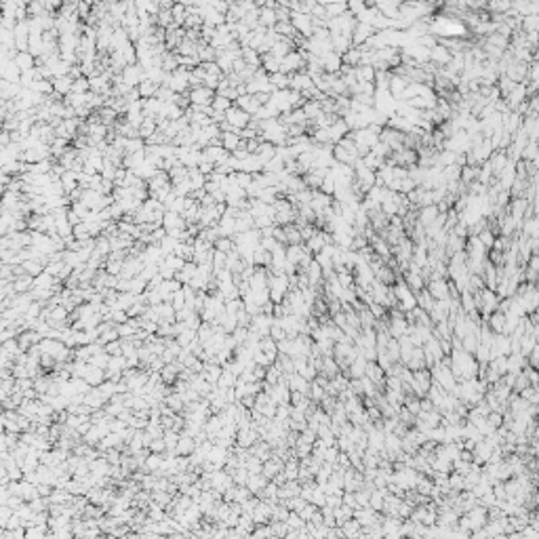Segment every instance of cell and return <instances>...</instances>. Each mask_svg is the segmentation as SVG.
<instances>
[{
  "instance_id": "1",
  "label": "cell",
  "mask_w": 539,
  "mask_h": 539,
  "mask_svg": "<svg viewBox=\"0 0 539 539\" xmlns=\"http://www.w3.org/2000/svg\"><path fill=\"white\" fill-rule=\"evenodd\" d=\"M162 87H169L171 91H175L177 95H188V87H190V70H175L173 74H167V78H164Z\"/></svg>"
},
{
  "instance_id": "2",
  "label": "cell",
  "mask_w": 539,
  "mask_h": 539,
  "mask_svg": "<svg viewBox=\"0 0 539 539\" xmlns=\"http://www.w3.org/2000/svg\"><path fill=\"white\" fill-rule=\"evenodd\" d=\"M268 289H270V299L274 301V303H280L282 297L287 295V291H289V278H287V274H272V272H270Z\"/></svg>"
},
{
  "instance_id": "3",
  "label": "cell",
  "mask_w": 539,
  "mask_h": 539,
  "mask_svg": "<svg viewBox=\"0 0 539 539\" xmlns=\"http://www.w3.org/2000/svg\"><path fill=\"white\" fill-rule=\"evenodd\" d=\"M226 120L230 122L232 131H234V133H238V135H240V131H244L246 126L251 124V116H249L246 112L240 110V107H236V105H234L232 110H227V112H226Z\"/></svg>"
},
{
  "instance_id": "4",
  "label": "cell",
  "mask_w": 539,
  "mask_h": 539,
  "mask_svg": "<svg viewBox=\"0 0 539 539\" xmlns=\"http://www.w3.org/2000/svg\"><path fill=\"white\" fill-rule=\"evenodd\" d=\"M21 70L17 68V63L13 59H2L0 57V78L13 85H21Z\"/></svg>"
},
{
  "instance_id": "5",
  "label": "cell",
  "mask_w": 539,
  "mask_h": 539,
  "mask_svg": "<svg viewBox=\"0 0 539 539\" xmlns=\"http://www.w3.org/2000/svg\"><path fill=\"white\" fill-rule=\"evenodd\" d=\"M122 80L126 87L131 88H139V85L145 80V70L139 66V63H133V66H126L122 70Z\"/></svg>"
},
{
  "instance_id": "6",
  "label": "cell",
  "mask_w": 539,
  "mask_h": 539,
  "mask_svg": "<svg viewBox=\"0 0 539 539\" xmlns=\"http://www.w3.org/2000/svg\"><path fill=\"white\" fill-rule=\"evenodd\" d=\"M190 95V104L192 105H198V107H205V105H211L213 99H215V91L207 87H198V88H192L188 93Z\"/></svg>"
},
{
  "instance_id": "7",
  "label": "cell",
  "mask_w": 539,
  "mask_h": 539,
  "mask_svg": "<svg viewBox=\"0 0 539 539\" xmlns=\"http://www.w3.org/2000/svg\"><path fill=\"white\" fill-rule=\"evenodd\" d=\"M291 23L297 32H301L303 36L312 34V25H314V17L306 15V13H291Z\"/></svg>"
},
{
  "instance_id": "8",
  "label": "cell",
  "mask_w": 539,
  "mask_h": 539,
  "mask_svg": "<svg viewBox=\"0 0 539 539\" xmlns=\"http://www.w3.org/2000/svg\"><path fill=\"white\" fill-rule=\"evenodd\" d=\"M141 261L145 265H158L160 268V263L164 261V253L160 249V244H150L145 246L143 253H141Z\"/></svg>"
},
{
  "instance_id": "9",
  "label": "cell",
  "mask_w": 539,
  "mask_h": 539,
  "mask_svg": "<svg viewBox=\"0 0 539 539\" xmlns=\"http://www.w3.org/2000/svg\"><path fill=\"white\" fill-rule=\"evenodd\" d=\"M162 227L167 230V234L173 232V230H188V221L183 219V215L167 211V213H164V219H162Z\"/></svg>"
},
{
  "instance_id": "10",
  "label": "cell",
  "mask_w": 539,
  "mask_h": 539,
  "mask_svg": "<svg viewBox=\"0 0 539 539\" xmlns=\"http://www.w3.org/2000/svg\"><path fill=\"white\" fill-rule=\"evenodd\" d=\"M263 167H265V164L261 162V158H259L257 154H251L246 160L240 162V171H243V173H249V175L263 173Z\"/></svg>"
},
{
  "instance_id": "11",
  "label": "cell",
  "mask_w": 539,
  "mask_h": 539,
  "mask_svg": "<svg viewBox=\"0 0 539 539\" xmlns=\"http://www.w3.org/2000/svg\"><path fill=\"white\" fill-rule=\"evenodd\" d=\"M167 186H171V177H169L167 171H158V173H156V175L148 181V190H150V194L160 192V190H162V188H167Z\"/></svg>"
},
{
  "instance_id": "12",
  "label": "cell",
  "mask_w": 539,
  "mask_h": 539,
  "mask_svg": "<svg viewBox=\"0 0 539 539\" xmlns=\"http://www.w3.org/2000/svg\"><path fill=\"white\" fill-rule=\"evenodd\" d=\"M301 63H303V61H301V53H295V51H293V53H289V55L280 61V72L289 76L291 72H295L297 68H301Z\"/></svg>"
},
{
  "instance_id": "13",
  "label": "cell",
  "mask_w": 539,
  "mask_h": 539,
  "mask_svg": "<svg viewBox=\"0 0 539 539\" xmlns=\"http://www.w3.org/2000/svg\"><path fill=\"white\" fill-rule=\"evenodd\" d=\"M196 272H198V265H196L194 261H188L186 265H183V268L177 272L175 274V280H179L181 284H190L194 280V276H196Z\"/></svg>"
},
{
  "instance_id": "14",
  "label": "cell",
  "mask_w": 539,
  "mask_h": 539,
  "mask_svg": "<svg viewBox=\"0 0 539 539\" xmlns=\"http://www.w3.org/2000/svg\"><path fill=\"white\" fill-rule=\"evenodd\" d=\"M13 61L17 63V68L21 70V72H28V70H34L38 66V59L30 53V51H25V53H17V57Z\"/></svg>"
},
{
  "instance_id": "15",
  "label": "cell",
  "mask_w": 539,
  "mask_h": 539,
  "mask_svg": "<svg viewBox=\"0 0 539 539\" xmlns=\"http://www.w3.org/2000/svg\"><path fill=\"white\" fill-rule=\"evenodd\" d=\"M53 87H55V95H59V97L66 99L70 93H72L74 88V80L70 78V76H63V78H55L53 80Z\"/></svg>"
},
{
  "instance_id": "16",
  "label": "cell",
  "mask_w": 539,
  "mask_h": 539,
  "mask_svg": "<svg viewBox=\"0 0 539 539\" xmlns=\"http://www.w3.org/2000/svg\"><path fill=\"white\" fill-rule=\"evenodd\" d=\"M236 107H240L243 112H246L249 116H253V114H255L261 105L257 104V99L253 97V95H243V97H238V99H236Z\"/></svg>"
},
{
  "instance_id": "17",
  "label": "cell",
  "mask_w": 539,
  "mask_h": 539,
  "mask_svg": "<svg viewBox=\"0 0 539 539\" xmlns=\"http://www.w3.org/2000/svg\"><path fill=\"white\" fill-rule=\"evenodd\" d=\"M219 230H221V236L224 238H234L236 236V219L230 217V215H224L219 219Z\"/></svg>"
},
{
  "instance_id": "18",
  "label": "cell",
  "mask_w": 539,
  "mask_h": 539,
  "mask_svg": "<svg viewBox=\"0 0 539 539\" xmlns=\"http://www.w3.org/2000/svg\"><path fill=\"white\" fill-rule=\"evenodd\" d=\"M13 287H15V293H17V295L30 293V291L34 289V276H30V274L17 276L15 280H13Z\"/></svg>"
},
{
  "instance_id": "19",
  "label": "cell",
  "mask_w": 539,
  "mask_h": 539,
  "mask_svg": "<svg viewBox=\"0 0 539 539\" xmlns=\"http://www.w3.org/2000/svg\"><path fill=\"white\" fill-rule=\"evenodd\" d=\"M240 143H243V139H240L238 133H221V145H224L226 152L234 154Z\"/></svg>"
},
{
  "instance_id": "20",
  "label": "cell",
  "mask_w": 539,
  "mask_h": 539,
  "mask_svg": "<svg viewBox=\"0 0 539 539\" xmlns=\"http://www.w3.org/2000/svg\"><path fill=\"white\" fill-rule=\"evenodd\" d=\"M105 400H107V396L101 394L99 388H93L88 394H85V404H87V407H91V409H99Z\"/></svg>"
},
{
  "instance_id": "21",
  "label": "cell",
  "mask_w": 539,
  "mask_h": 539,
  "mask_svg": "<svg viewBox=\"0 0 539 539\" xmlns=\"http://www.w3.org/2000/svg\"><path fill=\"white\" fill-rule=\"evenodd\" d=\"M59 282L57 278H53L51 274H47V272H42L40 276L34 278V289H42V291H53L55 284Z\"/></svg>"
},
{
  "instance_id": "22",
  "label": "cell",
  "mask_w": 539,
  "mask_h": 539,
  "mask_svg": "<svg viewBox=\"0 0 539 539\" xmlns=\"http://www.w3.org/2000/svg\"><path fill=\"white\" fill-rule=\"evenodd\" d=\"M303 257H306V251H303L301 244H289V246H287V261H289V263L299 265Z\"/></svg>"
},
{
  "instance_id": "23",
  "label": "cell",
  "mask_w": 539,
  "mask_h": 539,
  "mask_svg": "<svg viewBox=\"0 0 539 539\" xmlns=\"http://www.w3.org/2000/svg\"><path fill=\"white\" fill-rule=\"evenodd\" d=\"M154 133H158V120L156 118H145L143 124L139 126V137H141V139H150Z\"/></svg>"
},
{
  "instance_id": "24",
  "label": "cell",
  "mask_w": 539,
  "mask_h": 539,
  "mask_svg": "<svg viewBox=\"0 0 539 539\" xmlns=\"http://www.w3.org/2000/svg\"><path fill=\"white\" fill-rule=\"evenodd\" d=\"M196 451V442H194V438L192 436H188V434H183L181 438H179V445H177V455H190V453H194Z\"/></svg>"
},
{
  "instance_id": "25",
  "label": "cell",
  "mask_w": 539,
  "mask_h": 539,
  "mask_svg": "<svg viewBox=\"0 0 539 539\" xmlns=\"http://www.w3.org/2000/svg\"><path fill=\"white\" fill-rule=\"evenodd\" d=\"M243 59H244L246 66H251V68H261V55H259L255 49H251V47L243 49Z\"/></svg>"
},
{
  "instance_id": "26",
  "label": "cell",
  "mask_w": 539,
  "mask_h": 539,
  "mask_svg": "<svg viewBox=\"0 0 539 539\" xmlns=\"http://www.w3.org/2000/svg\"><path fill=\"white\" fill-rule=\"evenodd\" d=\"M158 91H160V85H156V82H152V80H143L141 85H139V93H141V99H152V97H156Z\"/></svg>"
},
{
  "instance_id": "27",
  "label": "cell",
  "mask_w": 539,
  "mask_h": 539,
  "mask_svg": "<svg viewBox=\"0 0 539 539\" xmlns=\"http://www.w3.org/2000/svg\"><path fill=\"white\" fill-rule=\"evenodd\" d=\"M213 487L219 491H226V489H232V478L230 474L226 472H215L213 474Z\"/></svg>"
},
{
  "instance_id": "28",
  "label": "cell",
  "mask_w": 539,
  "mask_h": 539,
  "mask_svg": "<svg viewBox=\"0 0 539 539\" xmlns=\"http://www.w3.org/2000/svg\"><path fill=\"white\" fill-rule=\"evenodd\" d=\"M158 171H160V169H156L154 164H150L148 160H145V162L141 164V167H139L137 171H133V173H135V175L139 177V179H143V181H150L152 177H154V175L158 173Z\"/></svg>"
},
{
  "instance_id": "29",
  "label": "cell",
  "mask_w": 539,
  "mask_h": 539,
  "mask_svg": "<svg viewBox=\"0 0 539 539\" xmlns=\"http://www.w3.org/2000/svg\"><path fill=\"white\" fill-rule=\"evenodd\" d=\"M270 82L276 87V91H287V88H291V76L278 72V74H272L270 76Z\"/></svg>"
},
{
  "instance_id": "30",
  "label": "cell",
  "mask_w": 539,
  "mask_h": 539,
  "mask_svg": "<svg viewBox=\"0 0 539 539\" xmlns=\"http://www.w3.org/2000/svg\"><path fill=\"white\" fill-rule=\"evenodd\" d=\"M284 169H287V164H284L282 158H280V156H274L270 162H265L263 173H274V175H280Z\"/></svg>"
},
{
  "instance_id": "31",
  "label": "cell",
  "mask_w": 539,
  "mask_h": 539,
  "mask_svg": "<svg viewBox=\"0 0 539 539\" xmlns=\"http://www.w3.org/2000/svg\"><path fill=\"white\" fill-rule=\"evenodd\" d=\"M257 156L261 158V162L265 164V162H270L272 158L276 156V145H272V143H268V141H263L261 145H259V150H257Z\"/></svg>"
},
{
  "instance_id": "32",
  "label": "cell",
  "mask_w": 539,
  "mask_h": 539,
  "mask_svg": "<svg viewBox=\"0 0 539 539\" xmlns=\"http://www.w3.org/2000/svg\"><path fill=\"white\" fill-rule=\"evenodd\" d=\"M104 377H105L104 369H97V366L91 365V371H88V375L85 377V382L88 385H101V383H104Z\"/></svg>"
},
{
  "instance_id": "33",
  "label": "cell",
  "mask_w": 539,
  "mask_h": 539,
  "mask_svg": "<svg viewBox=\"0 0 539 539\" xmlns=\"http://www.w3.org/2000/svg\"><path fill=\"white\" fill-rule=\"evenodd\" d=\"M173 19H175V23L179 25V28H183V23H186V19H188V6L183 4V2H179V4H175L173 6Z\"/></svg>"
},
{
  "instance_id": "34",
  "label": "cell",
  "mask_w": 539,
  "mask_h": 539,
  "mask_svg": "<svg viewBox=\"0 0 539 539\" xmlns=\"http://www.w3.org/2000/svg\"><path fill=\"white\" fill-rule=\"evenodd\" d=\"M63 261H66L70 268H78V265H82L85 261H82V257H80V253L78 251H70V249H66L63 251Z\"/></svg>"
},
{
  "instance_id": "35",
  "label": "cell",
  "mask_w": 539,
  "mask_h": 539,
  "mask_svg": "<svg viewBox=\"0 0 539 539\" xmlns=\"http://www.w3.org/2000/svg\"><path fill=\"white\" fill-rule=\"evenodd\" d=\"M211 107L215 112H221V114H226L227 110H232V101L230 99H226V97H221V95H215V99H213V104H211Z\"/></svg>"
},
{
  "instance_id": "36",
  "label": "cell",
  "mask_w": 539,
  "mask_h": 539,
  "mask_svg": "<svg viewBox=\"0 0 539 539\" xmlns=\"http://www.w3.org/2000/svg\"><path fill=\"white\" fill-rule=\"evenodd\" d=\"M66 152H68V139H59V137H55V141L51 143V156L61 158L63 154H66Z\"/></svg>"
},
{
  "instance_id": "37",
  "label": "cell",
  "mask_w": 539,
  "mask_h": 539,
  "mask_svg": "<svg viewBox=\"0 0 539 539\" xmlns=\"http://www.w3.org/2000/svg\"><path fill=\"white\" fill-rule=\"evenodd\" d=\"M177 244H179V240H175L173 236H169V234H167V238H164L162 243H160V249H162V253H164V257H169V255H175V251H177Z\"/></svg>"
},
{
  "instance_id": "38",
  "label": "cell",
  "mask_w": 539,
  "mask_h": 539,
  "mask_svg": "<svg viewBox=\"0 0 539 539\" xmlns=\"http://www.w3.org/2000/svg\"><path fill=\"white\" fill-rule=\"evenodd\" d=\"M177 97H179V95H177L175 91H171L169 87H160V91H158V95H156V99H160L162 104H175Z\"/></svg>"
},
{
  "instance_id": "39",
  "label": "cell",
  "mask_w": 539,
  "mask_h": 539,
  "mask_svg": "<svg viewBox=\"0 0 539 539\" xmlns=\"http://www.w3.org/2000/svg\"><path fill=\"white\" fill-rule=\"evenodd\" d=\"M72 93H78V95H87V93H91V80H88L87 76H82V78L74 80V88H72Z\"/></svg>"
},
{
  "instance_id": "40",
  "label": "cell",
  "mask_w": 539,
  "mask_h": 539,
  "mask_svg": "<svg viewBox=\"0 0 539 539\" xmlns=\"http://www.w3.org/2000/svg\"><path fill=\"white\" fill-rule=\"evenodd\" d=\"M21 265H23V270L28 272L30 276H34V278L40 276L42 272H44V265H42L40 261H34V259H30V261H25V263H21Z\"/></svg>"
},
{
  "instance_id": "41",
  "label": "cell",
  "mask_w": 539,
  "mask_h": 539,
  "mask_svg": "<svg viewBox=\"0 0 539 539\" xmlns=\"http://www.w3.org/2000/svg\"><path fill=\"white\" fill-rule=\"evenodd\" d=\"M226 263H227V253H221L215 249L213 253V270L219 272V270H226Z\"/></svg>"
},
{
  "instance_id": "42",
  "label": "cell",
  "mask_w": 539,
  "mask_h": 539,
  "mask_svg": "<svg viewBox=\"0 0 539 539\" xmlns=\"http://www.w3.org/2000/svg\"><path fill=\"white\" fill-rule=\"evenodd\" d=\"M171 306L175 308V312H179V310L188 308V303H186V293H183V289L177 291V293H173V297H171Z\"/></svg>"
},
{
  "instance_id": "43",
  "label": "cell",
  "mask_w": 539,
  "mask_h": 539,
  "mask_svg": "<svg viewBox=\"0 0 539 539\" xmlns=\"http://www.w3.org/2000/svg\"><path fill=\"white\" fill-rule=\"evenodd\" d=\"M215 249L221 253H232L236 249V243H234V238H219L217 243H215Z\"/></svg>"
},
{
  "instance_id": "44",
  "label": "cell",
  "mask_w": 539,
  "mask_h": 539,
  "mask_svg": "<svg viewBox=\"0 0 539 539\" xmlns=\"http://www.w3.org/2000/svg\"><path fill=\"white\" fill-rule=\"evenodd\" d=\"M70 209H72V211H74L76 215H78V217H80L82 221H85V219L88 217V215H91V209H88V207L85 205V202H74V205H70Z\"/></svg>"
},
{
  "instance_id": "45",
  "label": "cell",
  "mask_w": 539,
  "mask_h": 539,
  "mask_svg": "<svg viewBox=\"0 0 539 539\" xmlns=\"http://www.w3.org/2000/svg\"><path fill=\"white\" fill-rule=\"evenodd\" d=\"M284 234H287V243H289V244H299V240H301V232L297 230V227H293V226L284 227Z\"/></svg>"
},
{
  "instance_id": "46",
  "label": "cell",
  "mask_w": 539,
  "mask_h": 539,
  "mask_svg": "<svg viewBox=\"0 0 539 539\" xmlns=\"http://www.w3.org/2000/svg\"><path fill=\"white\" fill-rule=\"evenodd\" d=\"M236 183L243 190H249L251 186H253V175H249V173H243V171H240V173H236Z\"/></svg>"
},
{
  "instance_id": "47",
  "label": "cell",
  "mask_w": 539,
  "mask_h": 539,
  "mask_svg": "<svg viewBox=\"0 0 539 539\" xmlns=\"http://www.w3.org/2000/svg\"><path fill=\"white\" fill-rule=\"evenodd\" d=\"M249 489L251 491H259L261 487L265 485V476H261V474H255V476H249Z\"/></svg>"
},
{
  "instance_id": "48",
  "label": "cell",
  "mask_w": 539,
  "mask_h": 539,
  "mask_svg": "<svg viewBox=\"0 0 539 539\" xmlns=\"http://www.w3.org/2000/svg\"><path fill=\"white\" fill-rule=\"evenodd\" d=\"M303 114H306L308 118H312V116H320V105L316 104V101H310V104L303 105Z\"/></svg>"
},
{
  "instance_id": "49",
  "label": "cell",
  "mask_w": 539,
  "mask_h": 539,
  "mask_svg": "<svg viewBox=\"0 0 539 539\" xmlns=\"http://www.w3.org/2000/svg\"><path fill=\"white\" fill-rule=\"evenodd\" d=\"M162 466H164V461H162V457L160 455H152V457H148V470H162Z\"/></svg>"
},
{
  "instance_id": "50",
  "label": "cell",
  "mask_w": 539,
  "mask_h": 539,
  "mask_svg": "<svg viewBox=\"0 0 539 539\" xmlns=\"http://www.w3.org/2000/svg\"><path fill=\"white\" fill-rule=\"evenodd\" d=\"M158 272H160V270H158V265H145V268H143V272H141V274H139V276H141L145 282H150L152 278H154V276L158 274Z\"/></svg>"
},
{
  "instance_id": "51",
  "label": "cell",
  "mask_w": 539,
  "mask_h": 539,
  "mask_svg": "<svg viewBox=\"0 0 539 539\" xmlns=\"http://www.w3.org/2000/svg\"><path fill=\"white\" fill-rule=\"evenodd\" d=\"M209 4H211V9L217 11L219 15H227V11H230V2H221V0L217 2V0H213V2H209Z\"/></svg>"
},
{
  "instance_id": "52",
  "label": "cell",
  "mask_w": 539,
  "mask_h": 539,
  "mask_svg": "<svg viewBox=\"0 0 539 539\" xmlns=\"http://www.w3.org/2000/svg\"><path fill=\"white\" fill-rule=\"evenodd\" d=\"M274 226V219L272 217H257L255 219V227L257 230H268V227Z\"/></svg>"
},
{
  "instance_id": "53",
  "label": "cell",
  "mask_w": 539,
  "mask_h": 539,
  "mask_svg": "<svg viewBox=\"0 0 539 539\" xmlns=\"http://www.w3.org/2000/svg\"><path fill=\"white\" fill-rule=\"evenodd\" d=\"M308 249L320 253V249H322V238H320V234H316V236H312V238L308 240Z\"/></svg>"
},
{
  "instance_id": "54",
  "label": "cell",
  "mask_w": 539,
  "mask_h": 539,
  "mask_svg": "<svg viewBox=\"0 0 539 539\" xmlns=\"http://www.w3.org/2000/svg\"><path fill=\"white\" fill-rule=\"evenodd\" d=\"M289 383L293 385V390H306V382H303L301 377H297V375H291V377H289Z\"/></svg>"
},
{
  "instance_id": "55",
  "label": "cell",
  "mask_w": 539,
  "mask_h": 539,
  "mask_svg": "<svg viewBox=\"0 0 539 539\" xmlns=\"http://www.w3.org/2000/svg\"><path fill=\"white\" fill-rule=\"evenodd\" d=\"M276 470H278V464H274V461H268V464H263V476H274L276 474Z\"/></svg>"
},
{
  "instance_id": "56",
  "label": "cell",
  "mask_w": 539,
  "mask_h": 539,
  "mask_svg": "<svg viewBox=\"0 0 539 539\" xmlns=\"http://www.w3.org/2000/svg\"><path fill=\"white\" fill-rule=\"evenodd\" d=\"M0 143H2V148H6V145H11V143H13V139H11V133H9V131H2V135H0Z\"/></svg>"
},
{
  "instance_id": "57",
  "label": "cell",
  "mask_w": 539,
  "mask_h": 539,
  "mask_svg": "<svg viewBox=\"0 0 539 539\" xmlns=\"http://www.w3.org/2000/svg\"><path fill=\"white\" fill-rule=\"evenodd\" d=\"M344 9H346L344 4H331V6H329V13H341Z\"/></svg>"
},
{
  "instance_id": "58",
  "label": "cell",
  "mask_w": 539,
  "mask_h": 539,
  "mask_svg": "<svg viewBox=\"0 0 539 539\" xmlns=\"http://www.w3.org/2000/svg\"><path fill=\"white\" fill-rule=\"evenodd\" d=\"M316 139H320V141H327V139H329V133H327V131H318V133H316Z\"/></svg>"
}]
</instances>
